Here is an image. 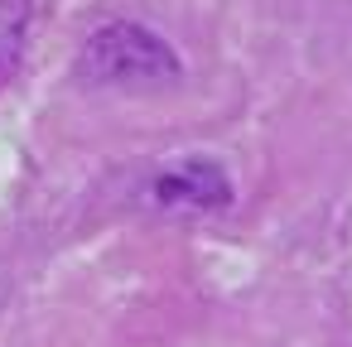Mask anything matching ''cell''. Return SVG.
<instances>
[{"label": "cell", "mask_w": 352, "mask_h": 347, "mask_svg": "<svg viewBox=\"0 0 352 347\" xmlns=\"http://www.w3.org/2000/svg\"><path fill=\"white\" fill-rule=\"evenodd\" d=\"M82 78L107 82V87H160V82L179 78V58L160 34H150L131 20H116L87 39Z\"/></svg>", "instance_id": "1"}, {"label": "cell", "mask_w": 352, "mask_h": 347, "mask_svg": "<svg viewBox=\"0 0 352 347\" xmlns=\"http://www.w3.org/2000/svg\"><path fill=\"white\" fill-rule=\"evenodd\" d=\"M227 174L212 164V159H184V164H169L155 174L150 183V198L169 212H212L227 203Z\"/></svg>", "instance_id": "2"}, {"label": "cell", "mask_w": 352, "mask_h": 347, "mask_svg": "<svg viewBox=\"0 0 352 347\" xmlns=\"http://www.w3.org/2000/svg\"><path fill=\"white\" fill-rule=\"evenodd\" d=\"M25 39H30V0H0V82L20 68Z\"/></svg>", "instance_id": "3"}]
</instances>
